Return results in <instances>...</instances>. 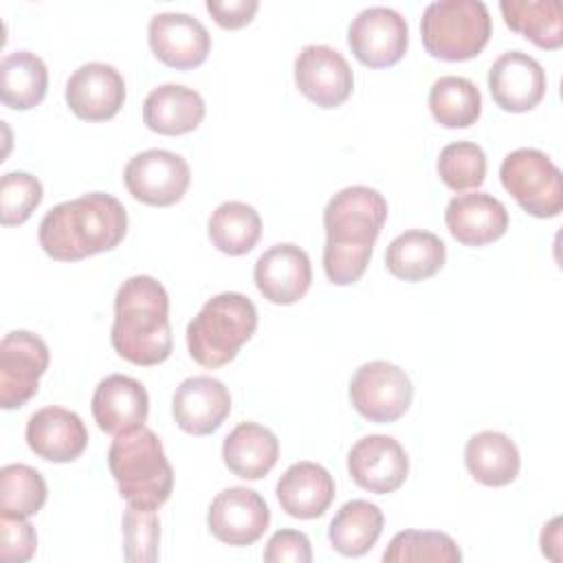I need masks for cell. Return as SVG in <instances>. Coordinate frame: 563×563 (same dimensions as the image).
Returning <instances> with one entry per match:
<instances>
[{
  "instance_id": "obj_40",
  "label": "cell",
  "mask_w": 563,
  "mask_h": 563,
  "mask_svg": "<svg viewBox=\"0 0 563 563\" xmlns=\"http://www.w3.org/2000/svg\"><path fill=\"white\" fill-rule=\"evenodd\" d=\"M260 9L257 0H207V11L222 29H242L246 26L255 11Z\"/></svg>"
},
{
  "instance_id": "obj_31",
  "label": "cell",
  "mask_w": 563,
  "mask_h": 563,
  "mask_svg": "<svg viewBox=\"0 0 563 563\" xmlns=\"http://www.w3.org/2000/svg\"><path fill=\"white\" fill-rule=\"evenodd\" d=\"M207 233L220 253L244 255L257 244L262 235V218L251 205L227 200L211 213Z\"/></svg>"
},
{
  "instance_id": "obj_27",
  "label": "cell",
  "mask_w": 563,
  "mask_h": 563,
  "mask_svg": "<svg viewBox=\"0 0 563 563\" xmlns=\"http://www.w3.org/2000/svg\"><path fill=\"white\" fill-rule=\"evenodd\" d=\"M464 464L475 482L484 486L510 484L521 466L517 444L499 431L475 433L464 449Z\"/></svg>"
},
{
  "instance_id": "obj_25",
  "label": "cell",
  "mask_w": 563,
  "mask_h": 563,
  "mask_svg": "<svg viewBox=\"0 0 563 563\" xmlns=\"http://www.w3.org/2000/svg\"><path fill=\"white\" fill-rule=\"evenodd\" d=\"M277 457V435L257 422H240L222 442L227 468L242 479H262L273 471Z\"/></svg>"
},
{
  "instance_id": "obj_38",
  "label": "cell",
  "mask_w": 563,
  "mask_h": 563,
  "mask_svg": "<svg viewBox=\"0 0 563 563\" xmlns=\"http://www.w3.org/2000/svg\"><path fill=\"white\" fill-rule=\"evenodd\" d=\"M37 534L26 517L0 515V559L7 563H24L35 554Z\"/></svg>"
},
{
  "instance_id": "obj_19",
  "label": "cell",
  "mask_w": 563,
  "mask_h": 563,
  "mask_svg": "<svg viewBox=\"0 0 563 563\" xmlns=\"http://www.w3.org/2000/svg\"><path fill=\"white\" fill-rule=\"evenodd\" d=\"M172 413L185 433L209 435L231 413L229 389L218 378L189 376L174 391Z\"/></svg>"
},
{
  "instance_id": "obj_9",
  "label": "cell",
  "mask_w": 563,
  "mask_h": 563,
  "mask_svg": "<svg viewBox=\"0 0 563 563\" xmlns=\"http://www.w3.org/2000/svg\"><path fill=\"white\" fill-rule=\"evenodd\" d=\"M191 180L187 161L169 150H145L132 156L123 169V183L134 200L150 207L176 205Z\"/></svg>"
},
{
  "instance_id": "obj_33",
  "label": "cell",
  "mask_w": 563,
  "mask_h": 563,
  "mask_svg": "<svg viewBox=\"0 0 563 563\" xmlns=\"http://www.w3.org/2000/svg\"><path fill=\"white\" fill-rule=\"evenodd\" d=\"M46 482L29 464H7L0 471V515L33 517L46 501Z\"/></svg>"
},
{
  "instance_id": "obj_23",
  "label": "cell",
  "mask_w": 563,
  "mask_h": 563,
  "mask_svg": "<svg viewBox=\"0 0 563 563\" xmlns=\"http://www.w3.org/2000/svg\"><path fill=\"white\" fill-rule=\"evenodd\" d=\"M334 479L317 462H297L277 482V499L286 515L295 519L321 517L334 499Z\"/></svg>"
},
{
  "instance_id": "obj_3",
  "label": "cell",
  "mask_w": 563,
  "mask_h": 563,
  "mask_svg": "<svg viewBox=\"0 0 563 563\" xmlns=\"http://www.w3.org/2000/svg\"><path fill=\"white\" fill-rule=\"evenodd\" d=\"M110 343L132 365L152 367L169 358V297L158 279L134 275L119 286Z\"/></svg>"
},
{
  "instance_id": "obj_34",
  "label": "cell",
  "mask_w": 563,
  "mask_h": 563,
  "mask_svg": "<svg viewBox=\"0 0 563 563\" xmlns=\"http://www.w3.org/2000/svg\"><path fill=\"white\" fill-rule=\"evenodd\" d=\"M383 561L385 563H409V561L460 563L462 552L457 543L444 532L402 530L389 541L387 550L383 552Z\"/></svg>"
},
{
  "instance_id": "obj_17",
  "label": "cell",
  "mask_w": 563,
  "mask_h": 563,
  "mask_svg": "<svg viewBox=\"0 0 563 563\" xmlns=\"http://www.w3.org/2000/svg\"><path fill=\"white\" fill-rule=\"evenodd\" d=\"M253 279L264 299L277 306H290L299 301L310 288V257L297 244H273L257 257Z\"/></svg>"
},
{
  "instance_id": "obj_21",
  "label": "cell",
  "mask_w": 563,
  "mask_h": 563,
  "mask_svg": "<svg viewBox=\"0 0 563 563\" xmlns=\"http://www.w3.org/2000/svg\"><path fill=\"white\" fill-rule=\"evenodd\" d=\"M90 409L101 431L119 435L143 427L150 411V398L136 378L110 374L97 385Z\"/></svg>"
},
{
  "instance_id": "obj_28",
  "label": "cell",
  "mask_w": 563,
  "mask_h": 563,
  "mask_svg": "<svg viewBox=\"0 0 563 563\" xmlns=\"http://www.w3.org/2000/svg\"><path fill=\"white\" fill-rule=\"evenodd\" d=\"M385 517L380 508L367 499L345 501L328 528L332 548L343 556H361L374 548L383 532Z\"/></svg>"
},
{
  "instance_id": "obj_10",
  "label": "cell",
  "mask_w": 563,
  "mask_h": 563,
  "mask_svg": "<svg viewBox=\"0 0 563 563\" xmlns=\"http://www.w3.org/2000/svg\"><path fill=\"white\" fill-rule=\"evenodd\" d=\"M51 352L46 343L29 332L13 330L0 341V407L18 409L26 405L40 387Z\"/></svg>"
},
{
  "instance_id": "obj_14",
  "label": "cell",
  "mask_w": 563,
  "mask_h": 563,
  "mask_svg": "<svg viewBox=\"0 0 563 563\" xmlns=\"http://www.w3.org/2000/svg\"><path fill=\"white\" fill-rule=\"evenodd\" d=\"M147 42L165 66L187 70L200 66L211 51L207 26L189 13H156L147 24Z\"/></svg>"
},
{
  "instance_id": "obj_35",
  "label": "cell",
  "mask_w": 563,
  "mask_h": 563,
  "mask_svg": "<svg viewBox=\"0 0 563 563\" xmlns=\"http://www.w3.org/2000/svg\"><path fill=\"white\" fill-rule=\"evenodd\" d=\"M440 180L453 189H477L486 178V154L477 143L455 141L440 150L438 156Z\"/></svg>"
},
{
  "instance_id": "obj_41",
  "label": "cell",
  "mask_w": 563,
  "mask_h": 563,
  "mask_svg": "<svg viewBox=\"0 0 563 563\" xmlns=\"http://www.w3.org/2000/svg\"><path fill=\"white\" fill-rule=\"evenodd\" d=\"M552 534H554V537H550L548 526H543V532H541V552H543L545 556H550V559H552V548H554V550L561 548V530H559V526L554 528Z\"/></svg>"
},
{
  "instance_id": "obj_29",
  "label": "cell",
  "mask_w": 563,
  "mask_h": 563,
  "mask_svg": "<svg viewBox=\"0 0 563 563\" xmlns=\"http://www.w3.org/2000/svg\"><path fill=\"white\" fill-rule=\"evenodd\" d=\"M499 11L510 31L534 46L556 51L563 44V18L559 0H501Z\"/></svg>"
},
{
  "instance_id": "obj_26",
  "label": "cell",
  "mask_w": 563,
  "mask_h": 563,
  "mask_svg": "<svg viewBox=\"0 0 563 563\" xmlns=\"http://www.w3.org/2000/svg\"><path fill=\"white\" fill-rule=\"evenodd\" d=\"M446 260L444 242L422 229H411L394 238L385 253L387 271L402 282H422L433 277Z\"/></svg>"
},
{
  "instance_id": "obj_24",
  "label": "cell",
  "mask_w": 563,
  "mask_h": 563,
  "mask_svg": "<svg viewBox=\"0 0 563 563\" xmlns=\"http://www.w3.org/2000/svg\"><path fill=\"white\" fill-rule=\"evenodd\" d=\"M205 119V99L183 84H163L143 101V123L165 136L196 130Z\"/></svg>"
},
{
  "instance_id": "obj_4",
  "label": "cell",
  "mask_w": 563,
  "mask_h": 563,
  "mask_svg": "<svg viewBox=\"0 0 563 563\" xmlns=\"http://www.w3.org/2000/svg\"><path fill=\"white\" fill-rule=\"evenodd\" d=\"M108 468L121 497L134 508L158 510L172 495V464L163 442L147 427L114 435L108 449Z\"/></svg>"
},
{
  "instance_id": "obj_2",
  "label": "cell",
  "mask_w": 563,
  "mask_h": 563,
  "mask_svg": "<svg viewBox=\"0 0 563 563\" xmlns=\"http://www.w3.org/2000/svg\"><path fill=\"white\" fill-rule=\"evenodd\" d=\"M128 211L119 198L92 191L55 205L40 222V246L57 262H79L119 246Z\"/></svg>"
},
{
  "instance_id": "obj_15",
  "label": "cell",
  "mask_w": 563,
  "mask_h": 563,
  "mask_svg": "<svg viewBox=\"0 0 563 563\" xmlns=\"http://www.w3.org/2000/svg\"><path fill=\"white\" fill-rule=\"evenodd\" d=\"M347 471L356 486L387 495L398 490L409 473V460L391 435H365L347 453Z\"/></svg>"
},
{
  "instance_id": "obj_20",
  "label": "cell",
  "mask_w": 563,
  "mask_h": 563,
  "mask_svg": "<svg viewBox=\"0 0 563 563\" xmlns=\"http://www.w3.org/2000/svg\"><path fill=\"white\" fill-rule=\"evenodd\" d=\"M26 444L42 460L75 462L88 446V431L75 411L48 405L29 418Z\"/></svg>"
},
{
  "instance_id": "obj_36",
  "label": "cell",
  "mask_w": 563,
  "mask_h": 563,
  "mask_svg": "<svg viewBox=\"0 0 563 563\" xmlns=\"http://www.w3.org/2000/svg\"><path fill=\"white\" fill-rule=\"evenodd\" d=\"M42 183L29 172H7L0 180V220L4 227L22 224L42 202Z\"/></svg>"
},
{
  "instance_id": "obj_37",
  "label": "cell",
  "mask_w": 563,
  "mask_h": 563,
  "mask_svg": "<svg viewBox=\"0 0 563 563\" xmlns=\"http://www.w3.org/2000/svg\"><path fill=\"white\" fill-rule=\"evenodd\" d=\"M123 554L132 563H152L158 559L161 523L156 510H141L128 504L123 512Z\"/></svg>"
},
{
  "instance_id": "obj_13",
  "label": "cell",
  "mask_w": 563,
  "mask_h": 563,
  "mask_svg": "<svg viewBox=\"0 0 563 563\" xmlns=\"http://www.w3.org/2000/svg\"><path fill=\"white\" fill-rule=\"evenodd\" d=\"M271 523V510L257 490L231 486L218 493L207 512L211 534L227 545L255 543Z\"/></svg>"
},
{
  "instance_id": "obj_18",
  "label": "cell",
  "mask_w": 563,
  "mask_h": 563,
  "mask_svg": "<svg viewBox=\"0 0 563 563\" xmlns=\"http://www.w3.org/2000/svg\"><path fill=\"white\" fill-rule=\"evenodd\" d=\"M543 66L521 51L501 53L488 70L493 101L506 112H528L545 97Z\"/></svg>"
},
{
  "instance_id": "obj_30",
  "label": "cell",
  "mask_w": 563,
  "mask_h": 563,
  "mask_svg": "<svg viewBox=\"0 0 563 563\" xmlns=\"http://www.w3.org/2000/svg\"><path fill=\"white\" fill-rule=\"evenodd\" d=\"M48 88V70L40 55L13 51L0 64V97L11 110L35 108Z\"/></svg>"
},
{
  "instance_id": "obj_32",
  "label": "cell",
  "mask_w": 563,
  "mask_h": 563,
  "mask_svg": "<svg viewBox=\"0 0 563 563\" xmlns=\"http://www.w3.org/2000/svg\"><path fill=\"white\" fill-rule=\"evenodd\" d=\"M429 110L444 128H468L479 119L482 95L471 79L444 75L429 90Z\"/></svg>"
},
{
  "instance_id": "obj_12",
  "label": "cell",
  "mask_w": 563,
  "mask_h": 563,
  "mask_svg": "<svg viewBox=\"0 0 563 563\" xmlns=\"http://www.w3.org/2000/svg\"><path fill=\"white\" fill-rule=\"evenodd\" d=\"M295 84L303 97L328 110L350 99L354 75L336 48L308 44L295 57Z\"/></svg>"
},
{
  "instance_id": "obj_8",
  "label": "cell",
  "mask_w": 563,
  "mask_h": 563,
  "mask_svg": "<svg viewBox=\"0 0 563 563\" xmlns=\"http://www.w3.org/2000/svg\"><path fill=\"white\" fill-rule=\"evenodd\" d=\"M413 398V385L405 369L389 361L363 363L350 380L354 409L376 424H387L405 416Z\"/></svg>"
},
{
  "instance_id": "obj_39",
  "label": "cell",
  "mask_w": 563,
  "mask_h": 563,
  "mask_svg": "<svg viewBox=\"0 0 563 563\" xmlns=\"http://www.w3.org/2000/svg\"><path fill=\"white\" fill-rule=\"evenodd\" d=\"M264 561L266 563H310L312 561V548L310 539L299 530H277L266 548H264Z\"/></svg>"
},
{
  "instance_id": "obj_22",
  "label": "cell",
  "mask_w": 563,
  "mask_h": 563,
  "mask_svg": "<svg viewBox=\"0 0 563 563\" xmlns=\"http://www.w3.org/2000/svg\"><path fill=\"white\" fill-rule=\"evenodd\" d=\"M449 233L464 246H484L499 240L508 229V211L490 194H460L444 211Z\"/></svg>"
},
{
  "instance_id": "obj_5",
  "label": "cell",
  "mask_w": 563,
  "mask_h": 563,
  "mask_svg": "<svg viewBox=\"0 0 563 563\" xmlns=\"http://www.w3.org/2000/svg\"><path fill=\"white\" fill-rule=\"evenodd\" d=\"M255 328V303L242 292H220L207 299L187 325L189 356L207 369L222 367L238 356Z\"/></svg>"
},
{
  "instance_id": "obj_11",
  "label": "cell",
  "mask_w": 563,
  "mask_h": 563,
  "mask_svg": "<svg viewBox=\"0 0 563 563\" xmlns=\"http://www.w3.org/2000/svg\"><path fill=\"white\" fill-rule=\"evenodd\" d=\"M347 44L363 66H394L407 53V20L389 7H367L350 22Z\"/></svg>"
},
{
  "instance_id": "obj_1",
  "label": "cell",
  "mask_w": 563,
  "mask_h": 563,
  "mask_svg": "<svg viewBox=\"0 0 563 563\" xmlns=\"http://www.w3.org/2000/svg\"><path fill=\"white\" fill-rule=\"evenodd\" d=\"M385 220L387 200L372 187L352 185L330 198L323 209V271L332 284L361 279Z\"/></svg>"
},
{
  "instance_id": "obj_7",
  "label": "cell",
  "mask_w": 563,
  "mask_h": 563,
  "mask_svg": "<svg viewBox=\"0 0 563 563\" xmlns=\"http://www.w3.org/2000/svg\"><path fill=\"white\" fill-rule=\"evenodd\" d=\"M504 189L534 218H554L563 209V176L548 154L534 147L510 152L499 167Z\"/></svg>"
},
{
  "instance_id": "obj_6",
  "label": "cell",
  "mask_w": 563,
  "mask_h": 563,
  "mask_svg": "<svg viewBox=\"0 0 563 563\" xmlns=\"http://www.w3.org/2000/svg\"><path fill=\"white\" fill-rule=\"evenodd\" d=\"M490 33V13L482 0H438L422 11V44L429 55L444 62L473 59L484 51Z\"/></svg>"
},
{
  "instance_id": "obj_16",
  "label": "cell",
  "mask_w": 563,
  "mask_h": 563,
  "mask_svg": "<svg viewBox=\"0 0 563 563\" xmlns=\"http://www.w3.org/2000/svg\"><path fill=\"white\" fill-rule=\"evenodd\" d=\"M125 101L123 75L103 62L81 64L66 81V103L88 123L112 119Z\"/></svg>"
}]
</instances>
